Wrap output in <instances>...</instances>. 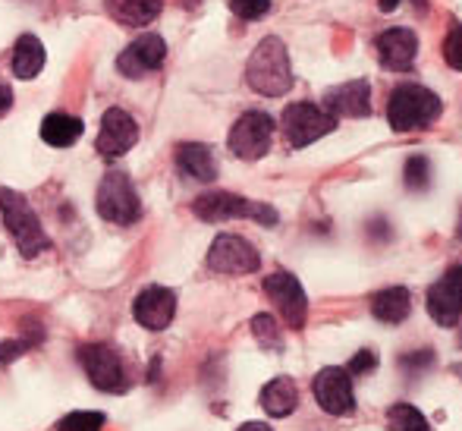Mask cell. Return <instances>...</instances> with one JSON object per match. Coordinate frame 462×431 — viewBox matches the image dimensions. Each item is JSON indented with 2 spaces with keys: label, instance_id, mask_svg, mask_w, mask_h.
<instances>
[{
  "label": "cell",
  "instance_id": "cell-1",
  "mask_svg": "<svg viewBox=\"0 0 462 431\" xmlns=\"http://www.w3.org/2000/svg\"><path fill=\"white\" fill-rule=\"evenodd\" d=\"M245 82L264 98H280L292 89L290 54L280 38L268 35L264 42H258V48L249 57V67H245Z\"/></svg>",
  "mask_w": 462,
  "mask_h": 431
},
{
  "label": "cell",
  "instance_id": "cell-2",
  "mask_svg": "<svg viewBox=\"0 0 462 431\" xmlns=\"http://www.w3.org/2000/svg\"><path fill=\"white\" fill-rule=\"evenodd\" d=\"M0 214H4V227L10 230L13 243L19 246L25 258H35L51 249L48 233L42 230V220L25 195L13 192V189H0Z\"/></svg>",
  "mask_w": 462,
  "mask_h": 431
},
{
  "label": "cell",
  "instance_id": "cell-3",
  "mask_svg": "<svg viewBox=\"0 0 462 431\" xmlns=\"http://www.w3.org/2000/svg\"><path fill=\"white\" fill-rule=\"evenodd\" d=\"M440 110H444V104L431 89L406 82V86H396L390 91L387 120L396 133H409V129H421L428 123H434L440 117Z\"/></svg>",
  "mask_w": 462,
  "mask_h": 431
},
{
  "label": "cell",
  "instance_id": "cell-4",
  "mask_svg": "<svg viewBox=\"0 0 462 431\" xmlns=\"http://www.w3.org/2000/svg\"><path fill=\"white\" fill-rule=\"evenodd\" d=\"M192 211L199 214L201 220L208 224H220V220H233V218H252L258 224H277V211L264 201H252L243 199V195H233V192H205L195 199Z\"/></svg>",
  "mask_w": 462,
  "mask_h": 431
},
{
  "label": "cell",
  "instance_id": "cell-5",
  "mask_svg": "<svg viewBox=\"0 0 462 431\" xmlns=\"http://www.w3.org/2000/svg\"><path fill=\"white\" fill-rule=\"evenodd\" d=\"M95 208L104 220L110 224H120V227H129L142 218V201H139V192L135 186L129 183L126 173H116L110 171L107 176L101 180L97 186V195H95Z\"/></svg>",
  "mask_w": 462,
  "mask_h": 431
},
{
  "label": "cell",
  "instance_id": "cell-6",
  "mask_svg": "<svg viewBox=\"0 0 462 431\" xmlns=\"http://www.w3.org/2000/svg\"><path fill=\"white\" fill-rule=\"evenodd\" d=\"M280 123H283L286 142H290L292 148H305V145H311V142L324 139L328 133H334L337 117L330 114L328 108L299 101V104H290V108L283 110Z\"/></svg>",
  "mask_w": 462,
  "mask_h": 431
},
{
  "label": "cell",
  "instance_id": "cell-7",
  "mask_svg": "<svg viewBox=\"0 0 462 431\" xmlns=\"http://www.w3.org/2000/svg\"><path fill=\"white\" fill-rule=\"evenodd\" d=\"M271 139H274V120H271L264 110H249L243 114L230 129V152L243 161H258L268 155L271 148Z\"/></svg>",
  "mask_w": 462,
  "mask_h": 431
},
{
  "label": "cell",
  "instance_id": "cell-8",
  "mask_svg": "<svg viewBox=\"0 0 462 431\" xmlns=\"http://www.w3.org/2000/svg\"><path fill=\"white\" fill-rule=\"evenodd\" d=\"M79 362H82V369H86L88 381H92L97 390H104V394H123V390H129L123 359L116 356V350H110V346H104V343L82 346Z\"/></svg>",
  "mask_w": 462,
  "mask_h": 431
},
{
  "label": "cell",
  "instance_id": "cell-9",
  "mask_svg": "<svg viewBox=\"0 0 462 431\" xmlns=\"http://www.w3.org/2000/svg\"><path fill=\"white\" fill-rule=\"evenodd\" d=\"M208 265L217 274H255L262 267V256L249 239L236 233H220L208 249Z\"/></svg>",
  "mask_w": 462,
  "mask_h": 431
},
{
  "label": "cell",
  "instance_id": "cell-10",
  "mask_svg": "<svg viewBox=\"0 0 462 431\" xmlns=\"http://www.w3.org/2000/svg\"><path fill=\"white\" fill-rule=\"evenodd\" d=\"M311 390H315L318 407L328 416H349L356 409L353 378H349L346 369H337V365L321 369L311 381Z\"/></svg>",
  "mask_w": 462,
  "mask_h": 431
},
{
  "label": "cell",
  "instance_id": "cell-11",
  "mask_svg": "<svg viewBox=\"0 0 462 431\" xmlns=\"http://www.w3.org/2000/svg\"><path fill=\"white\" fill-rule=\"evenodd\" d=\"M264 293L271 296V303L277 305V312L283 315V322L290 324L292 331L305 328V318H309V299H305V290L292 274L277 271L271 277H264Z\"/></svg>",
  "mask_w": 462,
  "mask_h": 431
},
{
  "label": "cell",
  "instance_id": "cell-12",
  "mask_svg": "<svg viewBox=\"0 0 462 431\" xmlns=\"http://www.w3.org/2000/svg\"><path fill=\"white\" fill-rule=\"evenodd\" d=\"M139 142V126H135L133 114L123 108H107L101 117V129H97L95 148L104 158H120Z\"/></svg>",
  "mask_w": 462,
  "mask_h": 431
},
{
  "label": "cell",
  "instance_id": "cell-13",
  "mask_svg": "<svg viewBox=\"0 0 462 431\" xmlns=\"http://www.w3.org/2000/svg\"><path fill=\"white\" fill-rule=\"evenodd\" d=\"M164 57H167L164 38L154 35V32H145V35L135 38L126 51H120V57H116V70H120L126 80H142V76L154 73V70L164 63Z\"/></svg>",
  "mask_w": 462,
  "mask_h": 431
},
{
  "label": "cell",
  "instance_id": "cell-14",
  "mask_svg": "<svg viewBox=\"0 0 462 431\" xmlns=\"http://www.w3.org/2000/svg\"><path fill=\"white\" fill-rule=\"evenodd\" d=\"M428 315L440 328H453L462 315V265L450 267L438 284L428 290Z\"/></svg>",
  "mask_w": 462,
  "mask_h": 431
},
{
  "label": "cell",
  "instance_id": "cell-15",
  "mask_svg": "<svg viewBox=\"0 0 462 431\" xmlns=\"http://www.w3.org/2000/svg\"><path fill=\"white\" fill-rule=\"evenodd\" d=\"M173 315H177V293L167 286H145L133 303V318L148 331L171 328Z\"/></svg>",
  "mask_w": 462,
  "mask_h": 431
},
{
  "label": "cell",
  "instance_id": "cell-16",
  "mask_svg": "<svg viewBox=\"0 0 462 431\" xmlns=\"http://www.w3.org/2000/svg\"><path fill=\"white\" fill-rule=\"evenodd\" d=\"M374 48H377V57H381V67L402 73V70H409L415 63L419 38H415L412 29H387L377 35Z\"/></svg>",
  "mask_w": 462,
  "mask_h": 431
},
{
  "label": "cell",
  "instance_id": "cell-17",
  "mask_svg": "<svg viewBox=\"0 0 462 431\" xmlns=\"http://www.w3.org/2000/svg\"><path fill=\"white\" fill-rule=\"evenodd\" d=\"M324 108L334 117H368L371 114V86L365 80L343 82V86L328 89Z\"/></svg>",
  "mask_w": 462,
  "mask_h": 431
},
{
  "label": "cell",
  "instance_id": "cell-18",
  "mask_svg": "<svg viewBox=\"0 0 462 431\" xmlns=\"http://www.w3.org/2000/svg\"><path fill=\"white\" fill-rule=\"evenodd\" d=\"M177 167L180 173L192 176L199 183H211L217 176V161H214V152L201 142H183L177 148Z\"/></svg>",
  "mask_w": 462,
  "mask_h": 431
},
{
  "label": "cell",
  "instance_id": "cell-19",
  "mask_svg": "<svg viewBox=\"0 0 462 431\" xmlns=\"http://www.w3.org/2000/svg\"><path fill=\"white\" fill-rule=\"evenodd\" d=\"M262 407H264V413L274 416V419H286L290 413H296V407H299L296 381H292V378H286V375L268 381V384H264V390H262Z\"/></svg>",
  "mask_w": 462,
  "mask_h": 431
},
{
  "label": "cell",
  "instance_id": "cell-20",
  "mask_svg": "<svg viewBox=\"0 0 462 431\" xmlns=\"http://www.w3.org/2000/svg\"><path fill=\"white\" fill-rule=\"evenodd\" d=\"M409 312H412V296H409L406 286H390V290H381L371 299V315L383 324L406 322Z\"/></svg>",
  "mask_w": 462,
  "mask_h": 431
},
{
  "label": "cell",
  "instance_id": "cell-21",
  "mask_svg": "<svg viewBox=\"0 0 462 431\" xmlns=\"http://www.w3.org/2000/svg\"><path fill=\"white\" fill-rule=\"evenodd\" d=\"M13 76L16 80H35L44 67V44L35 35H23L13 48Z\"/></svg>",
  "mask_w": 462,
  "mask_h": 431
},
{
  "label": "cell",
  "instance_id": "cell-22",
  "mask_svg": "<svg viewBox=\"0 0 462 431\" xmlns=\"http://www.w3.org/2000/svg\"><path fill=\"white\" fill-rule=\"evenodd\" d=\"M107 13L123 25H148L161 16V0H107Z\"/></svg>",
  "mask_w": 462,
  "mask_h": 431
},
{
  "label": "cell",
  "instance_id": "cell-23",
  "mask_svg": "<svg viewBox=\"0 0 462 431\" xmlns=\"http://www.w3.org/2000/svg\"><path fill=\"white\" fill-rule=\"evenodd\" d=\"M82 136V120L69 114H48L42 120V139L54 148H69L73 142H79Z\"/></svg>",
  "mask_w": 462,
  "mask_h": 431
},
{
  "label": "cell",
  "instance_id": "cell-24",
  "mask_svg": "<svg viewBox=\"0 0 462 431\" xmlns=\"http://www.w3.org/2000/svg\"><path fill=\"white\" fill-rule=\"evenodd\" d=\"M387 426H390V431H431L428 419L412 407V403H396V407H390Z\"/></svg>",
  "mask_w": 462,
  "mask_h": 431
},
{
  "label": "cell",
  "instance_id": "cell-25",
  "mask_svg": "<svg viewBox=\"0 0 462 431\" xmlns=\"http://www.w3.org/2000/svg\"><path fill=\"white\" fill-rule=\"evenodd\" d=\"M104 413H95V409H76V413L63 416L60 419V431H101L104 428Z\"/></svg>",
  "mask_w": 462,
  "mask_h": 431
},
{
  "label": "cell",
  "instance_id": "cell-26",
  "mask_svg": "<svg viewBox=\"0 0 462 431\" xmlns=\"http://www.w3.org/2000/svg\"><path fill=\"white\" fill-rule=\"evenodd\" d=\"M252 334L258 337V343L264 350H280L283 341H280V331H277V322L271 315H255L252 318Z\"/></svg>",
  "mask_w": 462,
  "mask_h": 431
},
{
  "label": "cell",
  "instance_id": "cell-27",
  "mask_svg": "<svg viewBox=\"0 0 462 431\" xmlns=\"http://www.w3.org/2000/svg\"><path fill=\"white\" fill-rule=\"evenodd\" d=\"M431 183V164L425 155H415L406 161V186L409 189H425Z\"/></svg>",
  "mask_w": 462,
  "mask_h": 431
},
{
  "label": "cell",
  "instance_id": "cell-28",
  "mask_svg": "<svg viewBox=\"0 0 462 431\" xmlns=\"http://www.w3.org/2000/svg\"><path fill=\"white\" fill-rule=\"evenodd\" d=\"M230 10L239 19H262L271 10V0H230Z\"/></svg>",
  "mask_w": 462,
  "mask_h": 431
},
{
  "label": "cell",
  "instance_id": "cell-29",
  "mask_svg": "<svg viewBox=\"0 0 462 431\" xmlns=\"http://www.w3.org/2000/svg\"><path fill=\"white\" fill-rule=\"evenodd\" d=\"M444 57L453 70H462V25H457V29L450 32V38H447V44H444Z\"/></svg>",
  "mask_w": 462,
  "mask_h": 431
},
{
  "label": "cell",
  "instance_id": "cell-30",
  "mask_svg": "<svg viewBox=\"0 0 462 431\" xmlns=\"http://www.w3.org/2000/svg\"><path fill=\"white\" fill-rule=\"evenodd\" d=\"M38 341H6V343H0V362H13V359H19L23 356L29 346H35Z\"/></svg>",
  "mask_w": 462,
  "mask_h": 431
},
{
  "label": "cell",
  "instance_id": "cell-31",
  "mask_svg": "<svg viewBox=\"0 0 462 431\" xmlns=\"http://www.w3.org/2000/svg\"><path fill=\"white\" fill-rule=\"evenodd\" d=\"M374 365H377L374 352H371V350H362L359 356H356L353 362H349V369H346V371H349V375H362V371H371Z\"/></svg>",
  "mask_w": 462,
  "mask_h": 431
},
{
  "label": "cell",
  "instance_id": "cell-32",
  "mask_svg": "<svg viewBox=\"0 0 462 431\" xmlns=\"http://www.w3.org/2000/svg\"><path fill=\"white\" fill-rule=\"evenodd\" d=\"M431 350H421L419 356H406L402 359V365H412V369H421V365H431Z\"/></svg>",
  "mask_w": 462,
  "mask_h": 431
},
{
  "label": "cell",
  "instance_id": "cell-33",
  "mask_svg": "<svg viewBox=\"0 0 462 431\" xmlns=\"http://www.w3.org/2000/svg\"><path fill=\"white\" fill-rule=\"evenodd\" d=\"M10 108H13V91L6 86H0V117H4Z\"/></svg>",
  "mask_w": 462,
  "mask_h": 431
},
{
  "label": "cell",
  "instance_id": "cell-34",
  "mask_svg": "<svg viewBox=\"0 0 462 431\" xmlns=\"http://www.w3.org/2000/svg\"><path fill=\"white\" fill-rule=\"evenodd\" d=\"M239 431H274V428L264 426V422H245V426H239Z\"/></svg>",
  "mask_w": 462,
  "mask_h": 431
},
{
  "label": "cell",
  "instance_id": "cell-35",
  "mask_svg": "<svg viewBox=\"0 0 462 431\" xmlns=\"http://www.w3.org/2000/svg\"><path fill=\"white\" fill-rule=\"evenodd\" d=\"M396 4L400 0H381V10H396Z\"/></svg>",
  "mask_w": 462,
  "mask_h": 431
},
{
  "label": "cell",
  "instance_id": "cell-36",
  "mask_svg": "<svg viewBox=\"0 0 462 431\" xmlns=\"http://www.w3.org/2000/svg\"><path fill=\"white\" fill-rule=\"evenodd\" d=\"M457 237L462 239V214H459V230H457Z\"/></svg>",
  "mask_w": 462,
  "mask_h": 431
}]
</instances>
